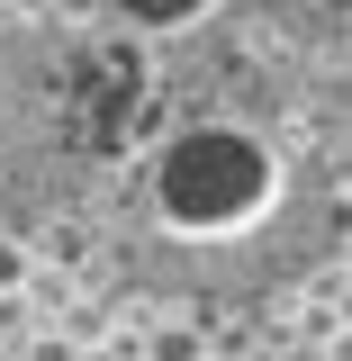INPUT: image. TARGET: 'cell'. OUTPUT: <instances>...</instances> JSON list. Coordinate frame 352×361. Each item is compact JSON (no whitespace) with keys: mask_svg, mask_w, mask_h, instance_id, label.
Wrapping results in <instances>:
<instances>
[{"mask_svg":"<svg viewBox=\"0 0 352 361\" xmlns=\"http://www.w3.org/2000/svg\"><path fill=\"white\" fill-rule=\"evenodd\" d=\"M63 9L109 27V37H135V45H181L190 27H208L226 0H63Z\"/></svg>","mask_w":352,"mask_h":361,"instance_id":"cell-2","label":"cell"},{"mask_svg":"<svg viewBox=\"0 0 352 361\" xmlns=\"http://www.w3.org/2000/svg\"><path fill=\"white\" fill-rule=\"evenodd\" d=\"M154 45L109 37L73 9L0 18V217L82 226L135 145Z\"/></svg>","mask_w":352,"mask_h":361,"instance_id":"cell-1","label":"cell"}]
</instances>
